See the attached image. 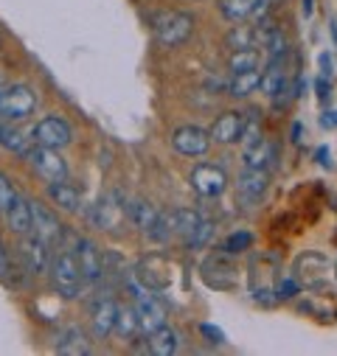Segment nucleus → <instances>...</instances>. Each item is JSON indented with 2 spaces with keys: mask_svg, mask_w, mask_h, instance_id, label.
Masks as SVG:
<instances>
[{
  "mask_svg": "<svg viewBox=\"0 0 337 356\" xmlns=\"http://www.w3.org/2000/svg\"><path fill=\"white\" fill-rule=\"evenodd\" d=\"M329 73H331V56L320 54V76H329Z\"/></svg>",
  "mask_w": 337,
  "mask_h": 356,
  "instance_id": "41",
  "label": "nucleus"
},
{
  "mask_svg": "<svg viewBox=\"0 0 337 356\" xmlns=\"http://www.w3.org/2000/svg\"><path fill=\"white\" fill-rule=\"evenodd\" d=\"M329 270L331 264L326 255L320 252H304L295 261V281H301L306 289H323L329 281Z\"/></svg>",
  "mask_w": 337,
  "mask_h": 356,
  "instance_id": "7",
  "label": "nucleus"
},
{
  "mask_svg": "<svg viewBox=\"0 0 337 356\" xmlns=\"http://www.w3.org/2000/svg\"><path fill=\"white\" fill-rule=\"evenodd\" d=\"M200 273H203V281L211 289H233L236 286V264H233V255L225 252V250L211 252L203 261Z\"/></svg>",
  "mask_w": 337,
  "mask_h": 356,
  "instance_id": "5",
  "label": "nucleus"
},
{
  "mask_svg": "<svg viewBox=\"0 0 337 356\" xmlns=\"http://www.w3.org/2000/svg\"><path fill=\"white\" fill-rule=\"evenodd\" d=\"M225 42H228V48H233V51H239V48H253V45L259 42V29H250V26H233V29L228 31Z\"/></svg>",
  "mask_w": 337,
  "mask_h": 356,
  "instance_id": "30",
  "label": "nucleus"
},
{
  "mask_svg": "<svg viewBox=\"0 0 337 356\" xmlns=\"http://www.w3.org/2000/svg\"><path fill=\"white\" fill-rule=\"evenodd\" d=\"M37 110V93L29 84H9L3 96H0V121L20 124Z\"/></svg>",
  "mask_w": 337,
  "mask_h": 356,
  "instance_id": "4",
  "label": "nucleus"
},
{
  "mask_svg": "<svg viewBox=\"0 0 337 356\" xmlns=\"http://www.w3.org/2000/svg\"><path fill=\"white\" fill-rule=\"evenodd\" d=\"M315 157H318V163H320V165H329V149H318V154H315Z\"/></svg>",
  "mask_w": 337,
  "mask_h": 356,
  "instance_id": "42",
  "label": "nucleus"
},
{
  "mask_svg": "<svg viewBox=\"0 0 337 356\" xmlns=\"http://www.w3.org/2000/svg\"><path fill=\"white\" fill-rule=\"evenodd\" d=\"M3 219H6V225L15 236H29L31 233V202L26 197H17Z\"/></svg>",
  "mask_w": 337,
  "mask_h": 356,
  "instance_id": "22",
  "label": "nucleus"
},
{
  "mask_svg": "<svg viewBox=\"0 0 337 356\" xmlns=\"http://www.w3.org/2000/svg\"><path fill=\"white\" fill-rule=\"evenodd\" d=\"M31 140L37 146H48V149H65L73 140V129L65 118L59 115H45L34 129H31Z\"/></svg>",
  "mask_w": 337,
  "mask_h": 356,
  "instance_id": "8",
  "label": "nucleus"
},
{
  "mask_svg": "<svg viewBox=\"0 0 337 356\" xmlns=\"http://www.w3.org/2000/svg\"><path fill=\"white\" fill-rule=\"evenodd\" d=\"M124 216H127V202H124V197H121L118 191H110V194H104V197L96 202V208H93V213H91V222H93V227H99V230H118L121 222H124Z\"/></svg>",
  "mask_w": 337,
  "mask_h": 356,
  "instance_id": "12",
  "label": "nucleus"
},
{
  "mask_svg": "<svg viewBox=\"0 0 337 356\" xmlns=\"http://www.w3.org/2000/svg\"><path fill=\"white\" fill-rule=\"evenodd\" d=\"M116 317H118V303L110 298H99L91 306V328L96 339H107L116 328Z\"/></svg>",
  "mask_w": 337,
  "mask_h": 356,
  "instance_id": "16",
  "label": "nucleus"
},
{
  "mask_svg": "<svg viewBox=\"0 0 337 356\" xmlns=\"http://www.w3.org/2000/svg\"><path fill=\"white\" fill-rule=\"evenodd\" d=\"M0 146H6L12 152H17V154H26L29 152V138H23V132L15 124L3 121L0 124Z\"/></svg>",
  "mask_w": 337,
  "mask_h": 356,
  "instance_id": "29",
  "label": "nucleus"
},
{
  "mask_svg": "<svg viewBox=\"0 0 337 356\" xmlns=\"http://www.w3.org/2000/svg\"><path fill=\"white\" fill-rule=\"evenodd\" d=\"M172 146H175L180 154H186V157H197V154H205V152H208V146H211V135H208L205 129L189 124V127L175 129V135H172Z\"/></svg>",
  "mask_w": 337,
  "mask_h": 356,
  "instance_id": "15",
  "label": "nucleus"
},
{
  "mask_svg": "<svg viewBox=\"0 0 337 356\" xmlns=\"http://www.w3.org/2000/svg\"><path fill=\"white\" fill-rule=\"evenodd\" d=\"M276 284H279L276 258L267 255V252L253 255V261H250V292H253V300L270 306L276 300Z\"/></svg>",
  "mask_w": 337,
  "mask_h": 356,
  "instance_id": "2",
  "label": "nucleus"
},
{
  "mask_svg": "<svg viewBox=\"0 0 337 356\" xmlns=\"http://www.w3.org/2000/svg\"><path fill=\"white\" fill-rule=\"evenodd\" d=\"M259 87H262V93L270 96V99H279L281 93H287V70H284L281 56L270 59L267 70H262V81H259Z\"/></svg>",
  "mask_w": 337,
  "mask_h": 356,
  "instance_id": "21",
  "label": "nucleus"
},
{
  "mask_svg": "<svg viewBox=\"0 0 337 356\" xmlns=\"http://www.w3.org/2000/svg\"><path fill=\"white\" fill-rule=\"evenodd\" d=\"M157 213H160V211H157L152 202H146V200H135L132 205H127V216H130V222H132L138 230H143V233L155 225Z\"/></svg>",
  "mask_w": 337,
  "mask_h": 356,
  "instance_id": "28",
  "label": "nucleus"
},
{
  "mask_svg": "<svg viewBox=\"0 0 337 356\" xmlns=\"http://www.w3.org/2000/svg\"><path fill=\"white\" fill-rule=\"evenodd\" d=\"M273 160H276V143L267 138L244 149V168H267Z\"/></svg>",
  "mask_w": 337,
  "mask_h": 356,
  "instance_id": "24",
  "label": "nucleus"
},
{
  "mask_svg": "<svg viewBox=\"0 0 337 356\" xmlns=\"http://www.w3.org/2000/svg\"><path fill=\"white\" fill-rule=\"evenodd\" d=\"M20 194H17V188H15V183L9 180V177L0 171V216H6V211L15 205V200H17Z\"/></svg>",
  "mask_w": 337,
  "mask_h": 356,
  "instance_id": "35",
  "label": "nucleus"
},
{
  "mask_svg": "<svg viewBox=\"0 0 337 356\" xmlns=\"http://www.w3.org/2000/svg\"><path fill=\"white\" fill-rule=\"evenodd\" d=\"M152 31H155V40L163 48H175V45H183L191 37L194 20L186 12H160V15L152 17Z\"/></svg>",
  "mask_w": 337,
  "mask_h": 356,
  "instance_id": "3",
  "label": "nucleus"
},
{
  "mask_svg": "<svg viewBox=\"0 0 337 356\" xmlns=\"http://www.w3.org/2000/svg\"><path fill=\"white\" fill-rule=\"evenodd\" d=\"M334 275H337V266H334Z\"/></svg>",
  "mask_w": 337,
  "mask_h": 356,
  "instance_id": "45",
  "label": "nucleus"
},
{
  "mask_svg": "<svg viewBox=\"0 0 337 356\" xmlns=\"http://www.w3.org/2000/svg\"><path fill=\"white\" fill-rule=\"evenodd\" d=\"M17 264L26 275H40L45 273L48 266V244L42 238H37L34 233L29 236H20V244H17Z\"/></svg>",
  "mask_w": 337,
  "mask_h": 356,
  "instance_id": "11",
  "label": "nucleus"
},
{
  "mask_svg": "<svg viewBox=\"0 0 337 356\" xmlns=\"http://www.w3.org/2000/svg\"><path fill=\"white\" fill-rule=\"evenodd\" d=\"M250 244H253V236H250L247 230H236V233H230V236L222 241L219 250H225V252H230V255H239V252L250 250Z\"/></svg>",
  "mask_w": 337,
  "mask_h": 356,
  "instance_id": "34",
  "label": "nucleus"
},
{
  "mask_svg": "<svg viewBox=\"0 0 337 356\" xmlns=\"http://www.w3.org/2000/svg\"><path fill=\"white\" fill-rule=\"evenodd\" d=\"M292 295H298V281L295 278H279V284H276V300H287Z\"/></svg>",
  "mask_w": 337,
  "mask_h": 356,
  "instance_id": "37",
  "label": "nucleus"
},
{
  "mask_svg": "<svg viewBox=\"0 0 337 356\" xmlns=\"http://www.w3.org/2000/svg\"><path fill=\"white\" fill-rule=\"evenodd\" d=\"M135 281L152 292H163L168 284H172V273H168V258L166 255H149L138 264Z\"/></svg>",
  "mask_w": 337,
  "mask_h": 356,
  "instance_id": "13",
  "label": "nucleus"
},
{
  "mask_svg": "<svg viewBox=\"0 0 337 356\" xmlns=\"http://www.w3.org/2000/svg\"><path fill=\"white\" fill-rule=\"evenodd\" d=\"M3 90H6V84H3V79H0V96H3Z\"/></svg>",
  "mask_w": 337,
  "mask_h": 356,
  "instance_id": "44",
  "label": "nucleus"
},
{
  "mask_svg": "<svg viewBox=\"0 0 337 356\" xmlns=\"http://www.w3.org/2000/svg\"><path fill=\"white\" fill-rule=\"evenodd\" d=\"M320 127H323V129L337 127V113H323V115H320Z\"/></svg>",
  "mask_w": 337,
  "mask_h": 356,
  "instance_id": "39",
  "label": "nucleus"
},
{
  "mask_svg": "<svg viewBox=\"0 0 337 356\" xmlns=\"http://www.w3.org/2000/svg\"><path fill=\"white\" fill-rule=\"evenodd\" d=\"M51 284L56 289V295H62L65 300H73L81 295V286H84V278H81V270H79V261L73 255V250H62L51 258Z\"/></svg>",
  "mask_w": 337,
  "mask_h": 356,
  "instance_id": "1",
  "label": "nucleus"
},
{
  "mask_svg": "<svg viewBox=\"0 0 337 356\" xmlns=\"http://www.w3.org/2000/svg\"><path fill=\"white\" fill-rule=\"evenodd\" d=\"M12 266H15V258H12V252H9V247H6V241L0 238V281L3 284H12Z\"/></svg>",
  "mask_w": 337,
  "mask_h": 356,
  "instance_id": "36",
  "label": "nucleus"
},
{
  "mask_svg": "<svg viewBox=\"0 0 337 356\" xmlns=\"http://www.w3.org/2000/svg\"><path fill=\"white\" fill-rule=\"evenodd\" d=\"M214 233H217V225L208 222V219H200L197 227L186 236V244H189L191 250H205V247L214 241Z\"/></svg>",
  "mask_w": 337,
  "mask_h": 356,
  "instance_id": "32",
  "label": "nucleus"
},
{
  "mask_svg": "<svg viewBox=\"0 0 337 356\" xmlns=\"http://www.w3.org/2000/svg\"><path fill=\"white\" fill-rule=\"evenodd\" d=\"M73 255H76V261H79V270H81L84 284H99V281L107 275L104 255H102V250H99L93 241L79 238L76 247H73Z\"/></svg>",
  "mask_w": 337,
  "mask_h": 356,
  "instance_id": "9",
  "label": "nucleus"
},
{
  "mask_svg": "<svg viewBox=\"0 0 337 356\" xmlns=\"http://www.w3.org/2000/svg\"><path fill=\"white\" fill-rule=\"evenodd\" d=\"M304 15H306V17L312 15V0H304Z\"/></svg>",
  "mask_w": 337,
  "mask_h": 356,
  "instance_id": "43",
  "label": "nucleus"
},
{
  "mask_svg": "<svg viewBox=\"0 0 337 356\" xmlns=\"http://www.w3.org/2000/svg\"><path fill=\"white\" fill-rule=\"evenodd\" d=\"M191 188L205 197V200H217L225 194L228 188V174L219 168V165H211V163H200L194 165L191 171Z\"/></svg>",
  "mask_w": 337,
  "mask_h": 356,
  "instance_id": "10",
  "label": "nucleus"
},
{
  "mask_svg": "<svg viewBox=\"0 0 337 356\" xmlns=\"http://www.w3.org/2000/svg\"><path fill=\"white\" fill-rule=\"evenodd\" d=\"M267 186H270L267 168H244L239 174V180H236V191L244 202H256L259 197H265Z\"/></svg>",
  "mask_w": 337,
  "mask_h": 356,
  "instance_id": "17",
  "label": "nucleus"
},
{
  "mask_svg": "<svg viewBox=\"0 0 337 356\" xmlns=\"http://www.w3.org/2000/svg\"><path fill=\"white\" fill-rule=\"evenodd\" d=\"M318 99H320V102L329 99V81H323V76L318 79Z\"/></svg>",
  "mask_w": 337,
  "mask_h": 356,
  "instance_id": "40",
  "label": "nucleus"
},
{
  "mask_svg": "<svg viewBox=\"0 0 337 356\" xmlns=\"http://www.w3.org/2000/svg\"><path fill=\"white\" fill-rule=\"evenodd\" d=\"M113 331L127 342H135L138 334H143L141 331V320L135 314V306H118V317H116V328Z\"/></svg>",
  "mask_w": 337,
  "mask_h": 356,
  "instance_id": "26",
  "label": "nucleus"
},
{
  "mask_svg": "<svg viewBox=\"0 0 337 356\" xmlns=\"http://www.w3.org/2000/svg\"><path fill=\"white\" fill-rule=\"evenodd\" d=\"M54 348H56V353H70V356L91 353V345H88V339H84L81 328H65V331H59Z\"/></svg>",
  "mask_w": 337,
  "mask_h": 356,
  "instance_id": "25",
  "label": "nucleus"
},
{
  "mask_svg": "<svg viewBox=\"0 0 337 356\" xmlns=\"http://www.w3.org/2000/svg\"><path fill=\"white\" fill-rule=\"evenodd\" d=\"M259 81H262V70H242V73H233V79L228 81V96L233 99H244L250 93L259 90Z\"/></svg>",
  "mask_w": 337,
  "mask_h": 356,
  "instance_id": "23",
  "label": "nucleus"
},
{
  "mask_svg": "<svg viewBox=\"0 0 337 356\" xmlns=\"http://www.w3.org/2000/svg\"><path fill=\"white\" fill-rule=\"evenodd\" d=\"M178 348H180V337L166 323L160 328L149 331V337H146V350L155 353V356H172V353H178Z\"/></svg>",
  "mask_w": 337,
  "mask_h": 356,
  "instance_id": "20",
  "label": "nucleus"
},
{
  "mask_svg": "<svg viewBox=\"0 0 337 356\" xmlns=\"http://www.w3.org/2000/svg\"><path fill=\"white\" fill-rule=\"evenodd\" d=\"M29 165L34 168V174H40L45 183H56V180H68V163L62 160L59 149H48V146H31L26 152Z\"/></svg>",
  "mask_w": 337,
  "mask_h": 356,
  "instance_id": "6",
  "label": "nucleus"
},
{
  "mask_svg": "<svg viewBox=\"0 0 337 356\" xmlns=\"http://www.w3.org/2000/svg\"><path fill=\"white\" fill-rule=\"evenodd\" d=\"M48 200H51L56 208L68 211V213H79V211H81V191H79L76 186L65 183V180L48 183Z\"/></svg>",
  "mask_w": 337,
  "mask_h": 356,
  "instance_id": "19",
  "label": "nucleus"
},
{
  "mask_svg": "<svg viewBox=\"0 0 337 356\" xmlns=\"http://www.w3.org/2000/svg\"><path fill=\"white\" fill-rule=\"evenodd\" d=\"M242 127H244V115L236 113V110H228V113H222V115L214 121V127H211L208 135H211L217 143H236V140L242 138Z\"/></svg>",
  "mask_w": 337,
  "mask_h": 356,
  "instance_id": "18",
  "label": "nucleus"
},
{
  "mask_svg": "<svg viewBox=\"0 0 337 356\" xmlns=\"http://www.w3.org/2000/svg\"><path fill=\"white\" fill-rule=\"evenodd\" d=\"M265 135H262V121H259V113H250L247 118H244V127H242V146L247 149V146H253V143H259Z\"/></svg>",
  "mask_w": 337,
  "mask_h": 356,
  "instance_id": "33",
  "label": "nucleus"
},
{
  "mask_svg": "<svg viewBox=\"0 0 337 356\" xmlns=\"http://www.w3.org/2000/svg\"><path fill=\"white\" fill-rule=\"evenodd\" d=\"M31 233H34L37 238H42L48 247H54V244L62 241L65 227H62V222L56 219V213H54L48 205L31 202Z\"/></svg>",
  "mask_w": 337,
  "mask_h": 356,
  "instance_id": "14",
  "label": "nucleus"
},
{
  "mask_svg": "<svg viewBox=\"0 0 337 356\" xmlns=\"http://www.w3.org/2000/svg\"><path fill=\"white\" fill-rule=\"evenodd\" d=\"M259 62H262V56H259L256 48H239V51L230 54L228 67H230L233 73H242V70H256Z\"/></svg>",
  "mask_w": 337,
  "mask_h": 356,
  "instance_id": "31",
  "label": "nucleus"
},
{
  "mask_svg": "<svg viewBox=\"0 0 337 356\" xmlns=\"http://www.w3.org/2000/svg\"><path fill=\"white\" fill-rule=\"evenodd\" d=\"M203 334L208 337V342H217V345H219V342H225V334H222L219 328H214V325H208V323L203 325Z\"/></svg>",
  "mask_w": 337,
  "mask_h": 356,
  "instance_id": "38",
  "label": "nucleus"
},
{
  "mask_svg": "<svg viewBox=\"0 0 337 356\" xmlns=\"http://www.w3.org/2000/svg\"><path fill=\"white\" fill-rule=\"evenodd\" d=\"M256 9H259V0H219V12L230 23L247 20L250 15H256Z\"/></svg>",
  "mask_w": 337,
  "mask_h": 356,
  "instance_id": "27",
  "label": "nucleus"
}]
</instances>
